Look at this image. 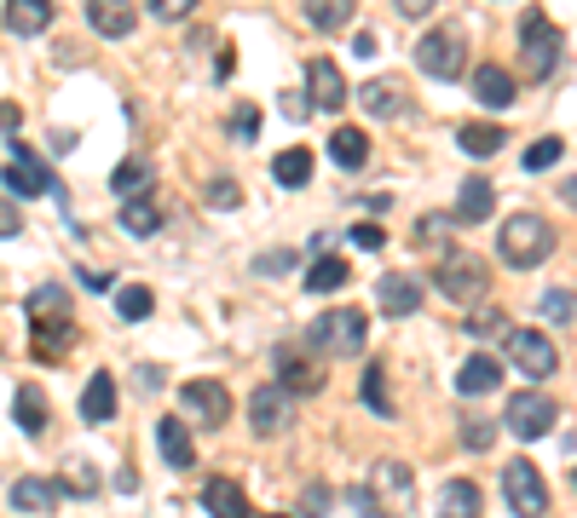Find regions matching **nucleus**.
Segmentation results:
<instances>
[{"instance_id": "56", "label": "nucleus", "mask_w": 577, "mask_h": 518, "mask_svg": "<svg viewBox=\"0 0 577 518\" xmlns=\"http://www.w3.org/2000/svg\"><path fill=\"white\" fill-rule=\"evenodd\" d=\"M560 196H566V207H577V179H566V185H560Z\"/></svg>"}, {"instance_id": "8", "label": "nucleus", "mask_w": 577, "mask_h": 518, "mask_svg": "<svg viewBox=\"0 0 577 518\" xmlns=\"http://www.w3.org/2000/svg\"><path fill=\"white\" fill-rule=\"evenodd\" d=\"M555 427H560L555 398H543V392H514V398H509V432H514V438L537 444V438H548Z\"/></svg>"}, {"instance_id": "27", "label": "nucleus", "mask_w": 577, "mask_h": 518, "mask_svg": "<svg viewBox=\"0 0 577 518\" xmlns=\"http://www.w3.org/2000/svg\"><path fill=\"white\" fill-rule=\"evenodd\" d=\"M457 144H462L468 155H480V162H485V155H496L509 139H503V127H496V121H462V127H457Z\"/></svg>"}, {"instance_id": "45", "label": "nucleus", "mask_w": 577, "mask_h": 518, "mask_svg": "<svg viewBox=\"0 0 577 518\" xmlns=\"http://www.w3.org/2000/svg\"><path fill=\"white\" fill-rule=\"evenodd\" d=\"M150 12H157L162 23H180V18L196 12V0H150Z\"/></svg>"}, {"instance_id": "26", "label": "nucleus", "mask_w": 577, "mask_h": 518, "mask_svg": "<svg viewBox=\"0 0 577 518\" xmlns=\"http://www.w3.org/2000/svg\"><path fill=\"white\" fill-rule=\"evenodd\" d=\"M157 444H162V461H168V466H191V461H196L191 432H185L180 414H162V421H157Z\"/></svg>"}, {"instance_id": "41", "label": "nucleus", "mask_w": 577, "mask_h": 518, "mask_svg": "<svg viewBox=\"0 0 577 518\" xmlns=\"http://www.w3.org/2000/svg\"><path fill=\"white\" fill-rule=\"evenodd\" d=\"M560 155H566V144H560V139H537L532 150H525V168H532V173H543V168H555Z\"/></svg>"}, {"instance_id": "46", "label": "nucleus", "mask_w": 577, "mask_h": 518, "mask_svg": "<svg viewBox=\"0 0 577 518\" xmlns=\"http://www.w3.org/2000/svg\"><path fill=\"white\" fill-rule=\"evenodd\" d=\"M209 202H214V207H237L243 191L232 185V179H209Z\"/></svg>"}, {"instance_id": "39", "label": "nucleus", "mask_w": 577, "mask_h": 518, "mask_svg": "<svg viewBox=\"0 0 577 518\" xmlns=\"http://www.w3.org/2000/svg\"><path fill=\"white\" fill-rule=\"evenodd\" d=\"M58 484L70 489V496H82V501H93V496H98V473H93V466H87L82 455L64 461V478H58Z\"/></svg>"}, {"instance_id": "52", "label": "nucleus", "mask_w": 577, "mask_h": 518, "mask_svg": "<svg viewBox=\"0 0 577 518\" xmlns=\"http://www.w3.org/2000/svg\"><path fill=\"white\" fill-rule=\"evenodd\" d=\"M353 52H359V58H375V52H382V35H375V30H359V35H353Z\"/></svg>"}, {"instance_id": "1", "label": "nucleus", "mask_w": 577, "mask_h": 518, "mask_svg": "<svg viewBox=\"0 0 577 518\" xmlns=\"http://www.w3.org/2000/svg\"><path fill=\"white\" fill-rule=\"evenodd\" d=\"M359 512H375V518H416V473L405 461H375L364 489H353Z\"/></svg>"}, {"instance_id": "31", "label": "nucleus", "mask_w": 577, "mask_h": 518, "mask_svg": "<svg viewBox=\"0 0 577 518\" xmlns=\"http://www.w3.org/2000/svg\"><path fill=\"white\" fill-rule=\"evenodd\" d=\"M353 7H359V0H307V23L323 30V35L346 30V23H353Z\"/></svg>"}, {"instance_id": "47", "label": "nucleus", "mask_w": 577, "mask_h": 518, "mask_svg": "<svg viewBox=\"0 0 577 518\" xmlns=\"http://www.w3.org/2000/svg\"><path fill=\"white\" fill-rule=\"evenodd\" d=\"M289 266H295V253H289V248L260 253V259H255V271H260V277H278V271H289Z\"/></svg>"}, {"instance_id": "30", "label": "nucleus", "mask_w": 577, "mask_h": 518, "mask_svg": "<svg viewBox=\"0 0 577 518\" xmlns=\"http://www.w3.org/2000/svg\"><path fill=\"white\" fill-rule=\"evenodd\" d=\"M330 155H335V168H364L370 133H359V127H335V133H330Z\"/></svg>"}, {"instance_id": "36", "label": "nucleus", "mask_w": 577, "mask_h": 518, "mask_svg": "<svg viewBox=\"0 0 577 518\" xmlns=\"http://www.w3.org/2000/svg\"><path fill=\"white\" fill-rule=\"evenodd\" d=\"M110 191L128 196V202H139V196L150 191V168H145V162H121V168L110 173Z\"/></svg>"}, {"instance_id": "57", "label": "nucleus", "mask_w": 577, "mask_h": 518, "mask_svg": "<svg viewBox=\"0 0 577 518\" xmlns=\"http://www.w3.org/2000/svg\"><path fill=\"white\" fill-rule=\"evenodd\" d=\"M271 518H284V512H271Z\"/></svg>"}, {"instance_id": "16", "label": "nucleus", "mask_w": 577, "mask_h": 518, "mask_svg": "<svg viewBox=\"0 0 577 518\" xmlns=\"http://www.w3.org/2000/svg\"><path fill=\"white\" fill-rule=\"evenodd\" d=\"M87 23L105 41H121V35H133L139 7H133V0H87Z\"/></svg>"}, {"instance_id": "48", "label": "nucleus", "mask_w": 577, "mask_h": 518, "mask_svg": "<svg viewBox=\"0 0 577 518\" xmlns=\"http://www.w3.org/2000/svg\"><path fill=\"white\" fill-rule=\"evenodd\" d=\"M468 328H473V334H496V328H503V311H491V305H485V311H473Z\"/></svg>"}, {"instance_id": "21", "label": "nucleus", "mask_w": 577, "mask_h": 518, "mask_svg": "<svg viewBox=\"0 0 577 518\" xmlns=\"http://www.w3.org/2000/svg\"><path fill=\"white\" fill-rule=\"evenodd\" d=\"M82 421L87 427H105V421H116V380L98 369L93 380H87V392H82Z\"/></svg>"}, {"instance_id": "19", "label": "nucleus", "mask_w": 577, "mask_h": 518, "mask_svg": "<svg viewBox=\"0 0 577 518\" xmlns=\"http://www.w3.org/2000/svg\"><path fill=\"white\" fill-rule=\"evenodd\" d=\"M491 207H496V191H491V179H462V191H457V219L462 225H485L491 219Z\"/></svg>"}, {"instance_id": "49", "label": "nucleus", "mask_w": 577, "mask_h": 518, "mask_svg": "<svg viewBox=\"0 0 577 518\" xmlns=\"http://www.w3.org/2000/svg\"><path fill=\"white\" fill-rule=\"evenodd\" d=\"M353 242L375 253V248H382V242H387V230H382V225H353Z\"/></svg>"}, {"instance_id": "50", "label": "nucleus", "mask_w": 577, "mask_h": 518, "mask_svg": "<svg viewBox=\"0 0 577 518\" xmlns=\"http://www.w3.org/2000/svg\"><path fill=\"white\" fill-rule=\"evenodd\" d=\"M462 444H468V450H485V444H491V421H468V427H462Z\"/></svg>"}, {"instance_id": "9", "label": "nucleus", "mask_w": 577, "mask_h": 518, "mask_svg": "<svg viewBox=\"0 0 577 518\" xmlns=\"http://www.w3.org/2000/svg\"><path fill=\"white\" fill-rule=\"evenodd\" d=\"M509 363L525 375V380H548L560 369V357H555V341L537 328H509Z\"/></svg>"}, {"instance_id": "29", "label": "nucleus", "mask_w": 577, "mask_h": 518, "mask_svg": "<svg viewBox=\"0 0 577 518\" xmlns=\"http://www.w3.org/2000/svg\"><path fill=\"white\" fill-rule=\"evenodd\" d=\"M346 259H335V253H318L312 259V271H307V294H335V289H346Z\"/></svg>"}, {"instance_id": "35", "label": "nucleus", "mask_w": 577, "mask_h": 518, "mask_svg": "<svg viewBox=\"0 0 577 518\" xmlns=\"http://www.w3.org/2000/svg\"><path fill=\"white\" fill-rule=\"evenodd\" d=\"M12 414H18V427L35 438V432L46 427V398H41V386H18V398H12Z\"/></svg>"}, {"instance_id": "44", "label": "nucleus", "mask_w": 577, "mask_h": 518, "mask_svg": "<svg viewBox=\"0 0 577 518\" xmlns=\"http://www.w3.org/2000/svg\"><path fill=\"white\" fill-rule=\"evenodd\" d=\"M232 133H237L243 144L260 133V110H255V104H237V110H232Z\"/></svg>"}, {"instance_id": "37", "label": "nucleus", "mask_w": 577, "mask_h": 518, "mask_svg": "<svg viewBox=\"0 0 577 518\" xmlns=\"http://www.w3.org/2000/svg\"><path fill=\"white\" fill-rule=\"evenodd\" d=\"M116 311H121L128 323H145L150 311H157V294H150L145 282H133V289H116Z\"/></svg>"}, {"instance_id": "51", "label": "nucleus", "mask_w": 577, "mask_h": 518, "mask_svg": "<svg viewBox=\"0 0 577 518\" xmlns=\"http://www.w3.org/2000/svg\"><path fill=\"white\" fill-rule=\"evenodd\" d=\"M18 230H23V214H18L12 202H0V242H7V237H18Z\"/></svg>"}, {"instance_id": "7", "label": "nucleus", "mask_w": 577, "mask_h": 518, "mask_svg": "<svg viewBox=\"0 0 577 518\" xmlns=\"http://www.w3.org/2000/svg\"><path fill=\"white\" fill-rule=\"evenodd\" d=\"M503 496H509V507L520 512V518H543L548 512V484H543V473L525 455H514L509 466H503Z\"/></svg>"}, {"instance_id": "12", "label": "nucleus", "mask_w": 577, "mask_h": 518, "mask_svg": "<svg viewBox=\"0 0 577 518\" xmlns=\"http://www.w3.org/2000/svg\"><path fill=\"white\" fill-rule=\"evenodd\" d=\"M375 305H382V317H416L421 311V277L416 271H387L375 282Z\"/></svg>"}, {"instance_id": "20", "label": "nucleus", "mask_w": 577, "mask_h": 518, "mask_svg": "<svg viewBox=\"0 0 577 518\" xmlns=\"http://www.w3.org/2000/svg\"><path fill=\"white\" fill-rule=\"evenodd\" d=\"M473 98H480L485 110H509V104H514L509 69H503V64H480V69H473Z\"/></svg>"}, {"instance_id": "32", "label": "nucleus", "mask_w": 577, "mask_h": 518, "mask_svg": "<svg viewBox=\"0 0 577 518\" xmlns=\"http://www.w3.org/2000/svg\"><path fill=\"white\" fill-rule=\"evenodd\" d=\"M271 179H278V185L284 191H300V185H307V179H312V150H284L278 155V162H271Z\"/></svg>"}, {"instance_id": "43", "label": "nucleus", "mask_w": 577, "mask_h": 518, "mask_svg": "<svg viewBox=\"0 0 577 518\" xmlns=\"http://www.w3.org/2000/svg\"><path fill=\"white\" fill-rule=\"evenodd\" d=\"M330 512V484H307L300 489V518H323Z\"/></svg>"}, {"instance_id": "38", "label": "nucleus", "mask_w": 577, "mask_h": 518, "mask_svg": "<svg viewBox=\"0 0 577 518\" xmlns=\"http://www.w3.org/2000/svg\"><path fill=\"white\" fill-rule=\"evenodd\" d=\"M75 341V323H35V352L41 357H64Z\"/></svg>"}, {"instance_id": "54", "label": "nucleus", "mask_w": 577, "mask_h": 518, "mask_svg": "<svg viewBox=\"0 0 577 518\" xmlns=\"http://www.w3.org/2000/svg\"><path fill=\"white\" fill-rule=\"evenodd\" d=\"M393 7L405 12V18H428V12H434V0H393Z\"/></svg>"}, {"instance_id": "14", "label": "nucleus", "mask_w": 577, "mask_h": 518, "mask_svg": "<svg viewBox=\"0 0 577 518\" xmlns=\"http://www.w3.org/2000/svg\"><path fill=\"white\" fill-rule=\"evenodd\" d=\"M278 386L284 392H295V398H312V392H323V363H312V357H300L295 346H278Z\"/></svg>"}, {"instance_id": "33", "label": "nucleus", "mask_w": 577, "mask_h": 518, "mask_svg": "<svg viewBox=\"0 0 577 518\" xmlns=\"http://www.w3.org/2000/svg\"><path fill=\"white\" fill-rule=\"evenodd\" d=\"M359 398L370 403V414H382V421H393V398H387V369H382V363H370V369H364V380H359Z\"/></svg>"}, {"instance_id": "11", "label": "nucleus", "mask_w": 577, "mask_h": 518, "mask_svg": "<svg viewBox=\"0 0 577 518\" xmlns=\"http://www.w3.org/2000/svg\"><path fill=\"white\" fill-rule=\"evenodd\" d=\"M0 179H7L12 196H46V191H53V173H46V162L23 139H12V162H7Z\"/></svg>"}, {"instance_id": "55", "label": "nucleus", "mask_w": 577, "mask_h": 518, "mask_svg": "<svg viewBox=\"0 0 577 518\" xmlns=\"http://www.w3.org/2000/svg\"><path fill=\"white\" fill-rule=\"evenodd\" d=\"M18 121H23V110H18V104H0V127H7L12 139H18Z\"/></svg>"}, {"instance_id": "28", "label": "nucleus", "mask_w": 577, "mask_h": 518, "mask_svg": "<svg viewBox=\"0 0 577 518\" xmlns=\"http://www.w3.org/2000/svg\"><path fill=\"white\" fill-rule=\"evenodd\" d=\"M203 507H209L214 518H248V501H243V489H237L232 478H209V484H203Z\"/></svg>"}, {"instance_id": "42", "label": "nucleus", "mask_w": 577, "mask_h": 518, "mask_svg": "<svg viewBox=\"0 0 577 518\" xmlns=\"http://www.w3.org/2000/svg\"><path fill=\"white\" fill-rule=\"evenodd\" d=\"M571 311H577V294H571V289H548V294H543V317L571 323Z\"/></svg>"}, {"instance_id": "34", "label": "nucleus", "mask_w": 577, "mask_h": 518, "mask_svg": "<svg viewBox=\"0 0 577 518\" xmlns=\"http://www.w3.org/2000/svg\"><path fill=\"white\" fill-rule=\"evenodd\" d=\"M121 230H128V237H157V230H162V207L150 196L128 202V207H121Z\"/></svg>"}, {"instance_id": "17", "label": "nucleus", "mask_w": 577, "mask_h": 518, "mask_svg": "<svg viewBox=\"0 0 577 518\" xmlns=\"http://www.w3.org/2000/svg\"><path fill=\"white\" fill-rule=\"evenodd\" d=\"M496 386H503V363L485 357V352H473L457 369V392L462 398H485V392H496Z\"/></svg>"}, {"instance_id": "25", "label": "nucleus", "mask_w": 577, "mask_h": 518, "mask_svg": "<svg viewBox=\"0 0 577 518\" xmlns=\"http://www.w3.org/2000/svg\"><path fill=\"white\" fill-rule=\"evenodd\" d=\"M30 323H70V289L64 282H41V289H30Z\"/></svg>"}, {"instance_id": "13", "label": "nucleus", "mask_w": 577, "mask_h": 518, "mask_svg": "<svg viewBox=\"0 0 577 518\" xmlns=\"http://www.w3.org/2000/svg\"><path fill=\"white\" fill-rule=\"evenodd\" d=\"M180 403L191 409L196 427H225V414H232V392H225L220 380H185Z\"/></svg>"}, {"instance_id": "22", "label": "nucleus", "mask_w": 577, "mask_h": 518, "mask_svg": "<svg viewBox=\"0 0 577 518\" xmlns=\"http://www.w3.org/2000/svg\"><path fill=\"white\" fill-rule=\"evenodd\" d=\"M58 496H64V484L35 478V473L12 484V507H18V512H53V507H58Z\"/></svg>"}, {"instance_id": "15", "label": "nucleus", "mask_w": 577, "mask_h": 518, "mask_svg": "<svg viewBox=\"0 0 577 518\" xmlns=\"http://www.w3.org/2000/svg\"><path fill=\"white\" fill-rule=\"evenodd\" d=\"M359 104H364L375 121H393V116L410 110V93H405V82H398V75H382V82H364V87H359Z\"/></svg>"}, {"instance_id": "58", "label": "nucleus", "mask_w": 577, "mask_h": 518, "mask_svg": "<svg viewBox=\"0 0 577 518\" xmlns=\"http://www.w3.org/2000/svg\"><path fill=\"white\" fill-rule=\"evenodd\" d=\"M571 484H577V473H571Z\"/></svg>"}, {"instance_id": "24", "label": "nucleus", "mask_w": 577, "mask_h": 518, "mask_svg": "<svg viewBox=\"0 0 577 518\" xmlns=\"http://www.w3.org/2000/svg\"><path fill=\"white\" fill-rule=\"evenodd\" d=\"M434 518H480V484H473V478H450L439 489V512Z\"/></svg>"}, {"instance_id": "23", "label": "nucleus", "mask_w": 577, "mask_h": 518, "mask_svg": "<svg viewBox=\"0 0 577 518\" xmlns=\"http://www.w3.org/2000/svg\"><path fill=\"white\" fill-rule=\"evenodd\" d=\"M46 23H53V0H7L12 35H46Z\"/></svg>"}, {"instance_id": "18", "label": "nucleus", "mask_w": 577, "mask_h": 518, "mask_svg": "<svg viewBox=\"0 0 577 518\" xmlns=\"http://www.w3.org/2000/svg\"><path fill=\"white\" fill-rule=\"evenodd\" d=\"M307 87H312V104H318V110H341V104L353 98V93H346V82H341V69H335L330 58H312V64H307Z\"/></svg>"}, {"instance_id": "5", "label": "nucleus", "mask_w": 577, "mask_h": 518, "mask_svg": "<svg viewBox=\"0 0 577 518\" xmlns=\"http://www.w3.org/2000/svg\"><path fill=\"white\" fill-rule=\"evenodd\" d=\"M555 64H560V30L543 12H525L520 18V69L532 75V82H548Z\"/></svg>"}, {"instance_id": "2", "label": "nucleus", "mask_w": 577, "mask_h": 518, "mask_svg": "<svg viewBox=\"0 0 577 518\" xmlns=\"http://www.w3.org/2000/svg\"><path fill=\"white\" fill-rule=\"evenodd\" d=\"M496 253H503L514 271H532L555 253V225H543L537 214H514L503 230H496Z\"/></svg>"}, {"instance_id": "10", "label": "nucleus", "mask_w": 577, "mask_h": 518, "mask_svg": "<svg viewBox=\"0 0 577 518\" xmlns=\"http://www.w3.org/2000/svg\"><path fill=\"white\" fill-rule=\"evenodd\" d=\"M289 421H295V392H284L278 380L255 386V398H248V427L260 438H278V432H289Z\"/></svg>"}, {"instance_id": "4", "label": "nucleus", "mask_w": 577, "mask_h": 518, "mask_svg": "<svg viewBox=\"0 0 577 518\" xmlns=\"http://www.w3.org/2000/svg\"><path fill=\"white\" fill-rule=\"evenodd\" d=\"M468 64V35L462 23H439V30H428L416 41V69L421 75H439V82H457Z\"/></svg>"}, {"instance_id": "3", "label": "nucleus", "mask_w": 577, "mask_h": 518, "mask_svg": "<svg viewBox=\"0 0 577 518\" xmlns=\"http://www.w3.org/2000/svg\"><path fill=\"white\" fill-rule=\"evenodd\" d=\"M364 334H370V317L359 305H335L307 328V341L323 352V357H359L364 352Z\"/></svg>"}, {"instance_id": "53", "label": "nucleus", "mask_w": 577, "mask_h": 518, "mask_svg": "<svg viewBox=\"0 0 577 518\" xmlns=\"http://www.w3.org/2000/svg\"><path fill=\"white\" fill-rule=\"evenodd\" d=\"M82 282H87L93 294H110V289H116V282H110V271H82Z\"/></svg>"}, {"instance_id": "6", "label": "nucleus", "mask_w": 577, "mask_h": 518, "mask_svg": "<svg viewBox=\"0 0 577 518\" xmlns=\"http://www.w3.org/2000/svg\"><path fill=\"white\" fill-rule=\"evenodd\" d=\"M434 282H439V294H445V300L468 305V300H480V294L491 289V271H485L473 253H445V259H439V271H434Z\"/></svg>"}, {"instance_id": "40", "label": "nucleus", "mask_w": 577, "mask_h": 518, "mask_svg": "<svg viewBox=\"0 0 577 518\" xmlns=\"http://www.w3.org/2000/svg\"><path fill=\"white\" fill-rule=\"evenodd\" d=\"M457 225H462L457 214H428V219L416 225V242H421V248H434V242H445V237H450V230H457Z\"/></svg>"}]
</instances>
